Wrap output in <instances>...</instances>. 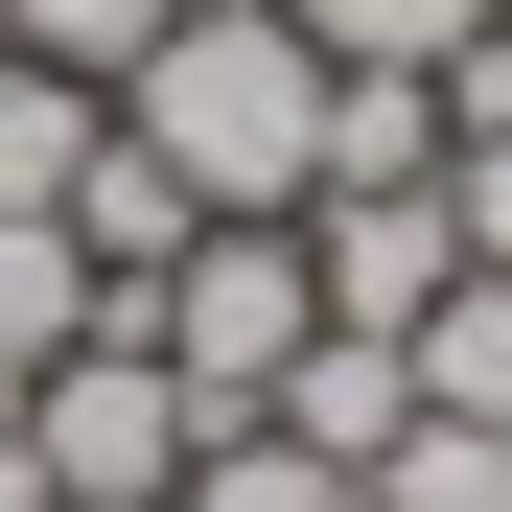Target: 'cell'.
Wrapping results in <instances>:
<instances>
[{"instance_id":"obj_1","label":"cell","mask_w":512,"mask_h":512,"mask_svg":"<svg viewBox=\"0 0 512 512\" xmlns=\"http://www.w3.org/2000/svg\"><path fill=\"white\" fill-rule=\"evenodd\" d=\"M117 117L187 163V210H303L326 187V47H303V0H187L117 70Z\"/></svg>"},{"instance_id":"obj_2","label":"cell","mask_w":512,"mask_h":512,"mask_svg":"<svg viewBox=\"0 0 512 512\" xmlns=\"http://www.w3.org/2000/svg\"><path fill=\"white\" fill-rule=\"evenodd\" d=\"M187 443H210V396L163 373V326H140V280H94V326L24 373V466H47V512H117V489H187Z\"/></svg>"},{"instance_id":"obj_3","label":"cell","mask_w":512,"mask_h":512,"mask_svg":"<svg viewBox=\"0 0 512 512\" xmlns=\"http://www.w3.org/2000/svg\"><path fill=\"white\" fill-rule=\"evenodd\" d=\"M140 326H163V373H187L210 419H256V396L303 373V326H326V280H303V210H210V233L140 280Z\"/></svg>"},{"instance_id":"obj_4","label":"cell","mask_w":512,"mask_h":512,"mask_svg":"<svg viewBox=\"0 0 512 512\" xmlns=\"http://www.w3.org/2000/svg\"><path fill=\"white\" fill-rule=\"evenodd\" d=\"M303 280H326V326H419L466 280V210L443 187H303Z\"/></svg>"},{"instance_id":"obj_5","label":"cell","mask_w":512,"mask_h":512,"mask_svg":"<svg viewBox=\"0 0 512 512\" xmlns=\"http://www.w3.org/2000/svg\"><path fill=\"white\" fill-rule=\"evenodd\" d=\"M256 419H280V443H326V466L373 489V443L419 419V350H396V326H303V373L256 396Z\"/></svg>"},{"instance_id":"obj_6","label":"cell","mask_w":512,"mask_h":512,"mask_svg":"<svg viewBox=\"0 0 512 512\" xmlns=\"http://www.w3.org/2000/svg\"><path fill=\"white\" fill-rule=\"evenodd\" d=\"M187 233H210V210H187V163H163L140 117H94V163H70V256H94V280H163Z\"/></svg>"},{"instance_id":"obj_7","label":"cell","mask_w":512,"mask_h":512,"mask_svg":"<svg viewBox=\"0 0 512 512\" xmlns=\"http://www.w3.org/2000/svg\"><path fill=\"white\" fill-rule=\"evenodd\" d=\"M326 187H443V70H326Z\"/></svg>"},{"instance_id":"obj_8","label":"cell","mask_w":512,"mask_h":512,"mask_svg":"<svg viewBox=\"0 0 512 512\" xmlns=\"http://www.w3.org/2000/svg\"><path fill=\"white\" fill-rule=\"evenodd\" d=\"M94 70H47V47H0V210H70V163H94Z\"/></svg>"},{"instance_id":"obj_9","label":"cell","mask_w":512,"mask_h":512,"mask_svg":"<svg viewBox=\"0 0 512 512\" xmlns=\"http://www.w3.org/2000/svg\"><path fill=\"white\" fill-rule=\"evenodd\" d=\"M396 350H419V419H512V280H489V256H466V280L419 303Z\"/></svg>"},{"instance_id":"obj_10","label":"cell","mask_w":512,"mask_h":512,"mask_svg":"<svg viewBox=\"0 0 512 512\" xmlns=\"http://www.w3.org/2000/svg\"><path fill=\"white\" fill-rule=\"evenodd\" d=\"M70 326H94V256H70V210H0V396H24Z\"/></svg>"},{"instance_id":"obj_11","label":"cell","mask_w":512,"mask_h":512,"mask_svg":"<svg viewBox=\"0 0 512 512\" xmlns=\"http://www.w3.org/2000/svg\"><path fill=\"white\" fill-rule=\"evenodd\" d=\"M187 512H373V489L326 443H280V419H210V443H187Z\"/></svg>"},{"instance_id":"obj_12","label":"cell","mask_w":512,"mask_h":512,"mask_svg":"<svg viewBox=\"0 0 512 512\" xmlns=\"http://www.w3.org/2000/svg\"><path fill=\"white\" fill-rule=\"evenodd\" d=\"M373 512H512V419H396V443H373Z\"/></svg>"},{"instance_id":"obj_13","label":"cell","mask_w":512,"mask_h":512,"mask_svg":"<svg viewBox=\"0 0 512 512\" xmlns=\"http://www.w3.org/2000/svg\"><path fill=\"white\" fill-rule=\"evenodd\" d=\"M163 24H187V0H0V47H47V70H94V94H117V70H140Z\"/></svg>"},{"instance_id":"obj_14","label":"cell","mask_w":512,"mask_h":512,"mask_svg":"<svg viewBox=\"0 0 512 512\" xmlns=\"http://www.w3.org/2000/svg\"><path fill=\"white\" fill-rule=\"evenodd\" d=\"M466 24H489V0H303V47H326V70H443Z\"/></svg>"},{"instance_id":"obj_15","label":"cell","mask_w":512,"mask_h":512,"mask_svg":"<svg viewBox=\"0 0 512 512\" xmlns=\"http://www.w3.org/2000/svg\"><path fill=\"white\" fill-rule=\"evenodd\" d=\"M443 210H466V256H489V280H512V117H489V140L443 163Z\"/></svg>"},{"instance_id":"obj_16","label":"cell","mask_w":512,"mask_h":512,"mask_svg":"<svg viewBox=\"0 0 512 512\" xmlns=\"http://www.w3.org/2000/svg\"><path fill=\"white\" fill-rule=\"evenodd\" d=\"M117 512H187V489H117Z\"/></svg>"},{"instance_id":"obj_17","label":"cell","mask_w":512,"mask_h":512,"mask_svg":"<svg viewBox=\"0 0 512 512\" xmlns=\"http://www.w3.org/2000/svg\"><path fill=\"white\" fill-rule=\"evenodd\" d=\"M0 419H24V396H0Z\"/></svg>"},{"instance_id":"obj_18","label":"cell","mask_w":512,"mask_h":512,"mask_svg":"<svg viewBox=\"0 0 512 512\" xmlns=\"http://www.w3.org/2000/svg\"><path fill=\"white\" fill-rule=\"evenodd\" d=\"M489 24H512V0H489Z\"/></svg>"}]
</instances>
